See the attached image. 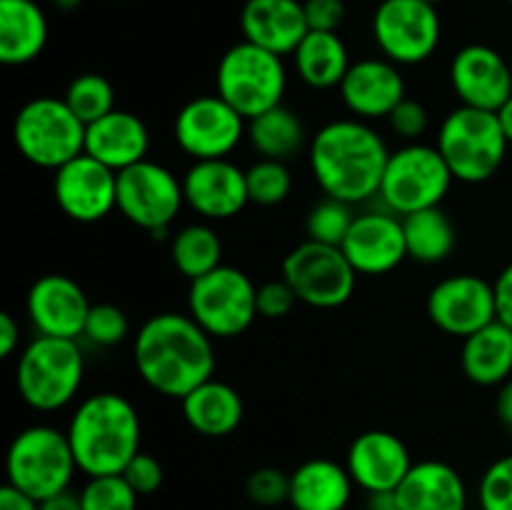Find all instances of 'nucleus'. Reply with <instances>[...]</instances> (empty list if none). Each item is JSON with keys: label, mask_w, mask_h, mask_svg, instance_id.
Instances as JSON below:
<instances>
[{"label": "nucleus", "mask_w": 512, "mask_h": 510, "mask_svg": "<svg viewBox=\"0 0 512 510\" xmlns=\"http://www.w3.org/2000/svg\"><path fill=\"white\" fill-rule=\"evenodd\" d=\"M133 363L150 390L183 400L213 378V338L188 313H158L135 333Z\"/></svg>", "instance_id": "obj_1"}, {"label": "nucleus", "mask_w": 512, "mask_h": 510, "mask_svg": "<svg viewBox=\"0 0 512 510\" xmlns=\"http://www.w3.org/2000/svg\"><path fill=\"white\" fill-rule=\"evenodd\" d=\"M390 150L378 130L358 118L325 123L308 143L315 183L328 198L360 205L378 198Z\"/></svg>", "instance_id": "obj_2"}, {"label": "nucleus", "mask_w": 512, "mask_h": 510, "mask_svg": "<svg viewBox=\"0 0 512 510\" xmlns=\"http://www.w3.org/2000/svg\"><path fill=\"white\" fill-rule=\"evenodd\" d=\"M80 473L88 478L120 475L140 453V415L125 395L103 390L75 408L65 428Z\"/></svg>", "instance_id": "obj_3"}, {"label": "nucleus", "mask_w": 512, "mask_h": 510, "mask_svg": "<svg viewBox=\"0 0 512 510\" xmlns=\"http://www.w3.org/2000/svg\"><path fill=\"white\" fill-rule=\"evenodd\" d=\"M85 378V358L78 340L35 335L18 355L15 388L25 405L55 413L73 403Z\"/></svg>", "instance_id": "obj_4"}, {"label": "nucleus", "mask_w": 512, "mask_h": 510, "mask_svg": "<svg viewBox=\"0 0 512 510\" xmlns=\"http://www.w3.org/2000/svg\"><path fill=\"white\" fill-rule=\"evenodd\" d=\"M435 145L453 178L470 185L493 178L503 168L510 148L498 113L468 105H460L445 115Z\"/></svg>", "instance_id": "obj_5"}, {"label": "nucleus", "mask_w": 512, "mask_h": 510, "mask_svg": "<svg viewBox=\"0 0 512 510\" xmlns=\"http://www.w3.org/2000/svg\"><path fill=\"white\" fill-rule=\"evenodd\" d=\"M215 88L220 98L233 105L245 120H253L265 110L283 105L288 90V68L283 55L240 40L220 58L215 70Z\"/></svg>", "instance_id": "obj_6"}, {"label": "nucleus", "mask_w": 512, "mask_h": 510, "mask_svg": "<svg viewBox=\"0 0 512 510\" xmlns=\"http://www.w3.org/2000/svg\"><path fill=\"white\" fill-rule=\"evenodd\" d=\"M78 463L68 433L55 425H30L20 430L5 455L8 483L35 500H48L70 490Z\"/></svg>", "instance_id": "obj_7"}, {"label": "nucleus", "mask_w": 512, "mask_h": 510, "mask_svg": "<svg viewBox=\"0 0 512 510\" xmlns=\"http://www.w3.org/2000/svg\"><path fill=\"white\" fill-rule=\"evenodd\" d=\"M13 140L28 163L58 170L85 153V123L63 98L40 95L18 110L13 120Z\"/></svg>", "instance_id": "obj_8"}, {"label": "nucleus", "mask_w": 512, "mask_h": 510, "mask_svg": "<svg viewBox=\"0 0 512 510\" xmlns=\"http://www.w3.org/2000/svg\"><path fill=\"white\" fill-rule=\"evenodd\" d=\"M453 173L440 155L438 145L405 143L390 150L378 198L385 210L410 215L425 208H438L453 185Z\"/></svg>", "instance_id": "obj_9"}, {"label": "nucleus", "mask_w": 512, "mask_h": 510, "mask_svg": "<svg viewBox=\"0 0 512 510\" xmlns=\"http://www.w3.org/2000/svg\"><path fill=\"white\" fill-rule=\"evenodd\" d=\"M188 315L210 338H238L258 318V285L235 265L190 280Z\"/></svg>", "instance_id": "obj_10"}, {"label": "nucleus", "mask_w": 512, "mask_h": 510, "mask_svg": "<svg viewBox=\"0 0 512 510\" xmlns=\"http://www.w3.org/2000/svg\"><path fill=\"white\" fill-rule=\"evenodd\" d=\"M283 278L300 303L318 310H333L355 293L358 273L338 245L303 240L283 260Z\"/></svg>", "instance_id": "obj_11"}, {"label": "nucleus", "mask_w": 512, "mask_h": 510, "mask_svg": "<svg viewBox=\"0 0 512 510\" xmlns=\"http://www.w3.org/2000/svg\"><path fill=\"white\" fill-rule=\"evenodd\" d=\"M185 205L183 178L155 160L118 173V210L125 220L163 238Z\"/></svg>", "instance_id": "obj_12"}, {"label": "nucleus", "mask_w": 512, "mask_h": 510, "mask_svg": "<svg viewBox=\"0 0 512 510\" xmlns=\"http://www.w3.org/2000/svg\"><path fill=\"white\" fill-rule=\"evenodd\" d=\"M443 25L428 0H383L373 13V38L395 65H420L438 50Z\"/></svg>", "instance_id": "obj_13"}, {"label": "nucleus", "mask_w": 512, "mask_h": 510, "mask_svg": "<svg viewBox=\"0 0 512 510\" xmlns=\"http://www.w3.org/2000/svg\"><path fill=\"white\" fill-rule=\"evenodd\" d=\"M173 135L193 160H218L228 158L248 138V120L218 93L198 95L178 110Z\"/></svg>", "instance_id": "obj_14"}, {"label": "nucleus", "mask_w": 512, "mask_h": 510, "mask_svg": "<svg viewBox=\"0 0 512 510\" xmlns=\"http://www.w3.org/2000/svg\"><path fill=\"white\" fill-rule=\"evenodd\" d=\"M425 308L435 328L455 338H468L498 320L495 285L473 273L450 275L435 283Z\"/></svg>", "instance_id": "obj_15"}, {"label": "nucleus", "mask_w": 512, "mask_h": 510, "mask_svg": "<svg viewBox=\"0 0 512 510\" xmlns=\"http://www.w3.org/2000/svg\"><path fill=\"white\" fill-rule=\"evenodd\" d=\"M53 195L70 220L98 223L118 210V173L83 153L55 170Z\"/></svg>", "instance_id": "obj_16"}, {"label": "nucleus", "mask_w": 512, "mask_h": 510, "mask_svg": "<svg viewBox=\"0 0 512 510\" xmlns=\"http://www.w3.org/2000/svg\"><path fill=\"white\" fill-rule=\"evenodd\" d=\"M450 85L460 105L498 113L512 95L510 60L490 45H465L450 60Z\"/></svg>", "instance_id": "obj_17"}, {"label": "nucleus", "mask_w": 512, "mask_h": 510, "mask_svg": "<svg viewBox=\"0 0 512 510\" xmlns=\"http://www.w3.org/2000/svg\"><path fill=\"white\" fill-rule=\"evenodd\" d=\"M90 300L70 275L48 273L35 280L25 298V310L35 333L50 338H83Z\"/></svg>", "instance_id": "obj_18"}, {"label": "nucleus", "mask_w": 512, "mask_h": 510, "mask_svg": "<svg viewBox=\"0 0 512 510\" xmlns=\"http://www.w3.org/2000/svg\"><path fill=\"white\" fill-rule=\"evenodd\" d=\"M340 248L358 275L390 273L408 258L403 218L390 210L358 213Z\"/></svg>", "instance_id": "obj_19"}, {"label": "nucleus", "mask_w": 512, "mask_h": 510, "mask_svg": "<svg viewBox=\"0 0 512 510\" xmlns=\"http://www.w3.org/2000/svg\"><path fill=\"white\" fill-rule=\"evenodd\" d=\"M185 205L205 220H230L250 203L245 170L233 160H195L183 175Z\"/></svg>", "instance_id": "obj_20"}, {"label": "nucleus", "mask_w": 512, "mask_h": 510, "mask_svg": "<svg viewBox=\"0 0 512 510\" xmlns=\"http://www.w3.org/2000/svg\"><path fill=\"white\" fill-rule=\"evenodd\" d=\"M345 468L368 495L395 493L413 468L408 445L390 430H365L350 443Z\"/></svg>", "instance_id": "obj_21"}, {"label": "nucleus", "mask_w": 512, "mask_h": 510, "mask_svg": "<svg viewBox=\"0 0 512 510\" xmlns=\"http://www.w3.org/2000/svg\"><path fill=\"white\" fill-rule=\"evenodd\" d=\"M338 90L353 118L365 123L388 118L395 105L408 98L400 65L388 58H363L353 63Z\"/></svg>", "instance_id": "obj_22"}, {"label": "nucleus", "mask_w": 512, "mask_h": 510, "mask_svg": "<svg viewBox=\"0 0 512 510\" xmlns=\"http://www.w3.org/2000/svg\"><path fill=\"white\" fill-rule=\"evenodd\" d=\"M148 150V125L130 110L115 108L95 123L85 125V153L115 173L148 160Z\"/></svg>", "instance_id": "obj_23"}, {"label": "nucleus", "mask_w": 512, "mask_h": 510, "mask_svg": "<svg viewBox=\"0 0 512 510\" xmlns=\"http://www.w3.org/2000/svg\"><path fill=\"white\" fill-rule=\"evenodd\" d=\"M240 30L243 40L285 58L295 53L310 28L300 0H245Z\"/></svg>", "instance_id": "obj_24"}, {"label": "nucleus", "mask_w": 512, "mask_h": 510, "mask_svg": "<svg viewBox=\"0 0 512 510\" xmlns=\"http://www.w3.org/2000/svg\"><path fill=\"white\" fill-rule=\"evenodd\" d=\"M403 510H468L463 475L443 460H420L395 490Z\"/></svg>", "instance_id": "obj_25"}, {"label": "nucleus", "mask_w": 512, "mask_h": 510, "mask_svg": "<svg viewBox=\"0 0 512 510\" xmlns=\"http://www.w3.org/2000/svg\"><path fill=\"white\" fill-rule=\"evenodd\" d=\"M353 478L348 468L330 458H313L290 473L293 510H345L353 498Z\"/></svg>", "instance_id": "obj_26"}, {"label": "nucleus", "mask_w": 512, "mask_h": 510, "mask_svg": "<svg viewBox=\"0 0 512 510\" xmlns=\"http://www.w3.org/2000/svg\"><path fill=\"white\" fill-rule=\"evenodd\" d=\"M48 18L35 0H0V63H33L48 45Z\"/></svg>", "instance_id": "obj_27"}, {"label": "nucleus", "mask_w": 512, "mask_h": 510, "mask_svg": "<svg viewBox=\"0 0 512 510\" xmlns=\"http://www.w3.org/2000/svg\"><path fill=\"white\" fill-rule=\"evenodd\" d=\"M180 410L190 428L205 438H225L243 423L245 405L238 390L223 380H205L180 400Z\"/></svg>", "instance_id": "obj_28"}, {"label": "nucleus", "mask_w": 512, "mask_h": 510, "mask_svg": "<svg viewBox=\"0 0 512 510\" xmlns=\"http://www.w3.org/2000/svg\"><path fill=\"white\" fill-rule=\"evenodd\" d=\"M460 365L470 383L483 388H500L512 378V328L493 320L478 333L463 338Z\"/></svg>", "instance_id": "obj_29"}, {"label": "nucleus", "mask_w": 512, "mask_h": 510, "mask_svg": "<svg viewBox=\"0 0 512 510\" xmlns=\"http://www.w3.org/2000/svg\"><path fill=\"white\" fill-rule=\"evenodd\" d=\"M290 58L300 80L313 90L340 88L345 73L353 65L343 38L338 33H323V30H308L303 43L295 48Z\"/></svg>", "instance_id": "obj_30"}, {"label": "nucleus", "mask_w": 512, "mask_h": 510, "mask_svg": "<svg viewBox=\"0 0 512 510\" xmlns=\"http://www.w3.org/2000/svg\"><path fill=\"white\" fill-rule=\"evenodd\" d=\"M248 140L260 158L288 163L300 153L308 133H305V123L300 120V115L283 103L248 120Z\"/></svg>", "instance_id": "obj_31"}, {"label": "nucleus", "mask_w": 512, "mask_h": 510, "mask_svg": "<svg viewBox=\"0 0 512 510\" xmlns=\"http://www.w3.org/2000/svg\"><path fill=\"white\" fill-rule=\"evenodd\" d=\"M403 230L408 258H413L415 263H443L453 255L455 245H458L453 220L440 205L403 215Z\"/></svg>", "instance_id": "obj_32"}, {"label": "nucleus", "mask_w": 512, "mask_h": 510, "mask_svg": "<svg viewBox=\"0 0 512 510\" xmlns=\"http://www.w3.org/2000/svg\"><path fill=\"white\" fill-rule=\"evenodd\" d=\"M170 258L175 270L188 280L203 278L223 265V240L208 223H190L170 240Z\"/></svg>", "instance_id": "obj_33"}, {"label": "nucleus", "mask_w": 512, "mask_h": 510, "mask_svg": "<svg viewBox=\"0 0 512 510\" xmlns=\"http://www.w3.org/2000/svg\"><path fill=\"white\" fill-rule=\"evenodd\" d=\"M63 100L85 125L95 123L110 110H115V90L110 80L100 73H83L70 80Z\"/></svg>", "instance_id": "obj_34"}, {"label": "nucleus", "mask_w": 512, "mask_h": 510, "mask_svg": "<svg viewBox=\"0 0 512 510\" xmlns=\"http://www.w3.org/2000/svg\"><path fill=\"white\" fill-rule=\"evenodd\" d=\"M245 183H248L250 203L273 208L280 205L293 190V175L283 160L260 158L258 163L245 170Z\"/></svg>", "instance_id": "obj_35"}, {"label": "nucleus", "mask_w": 512, "mask_h": 510, "mask_svg": "<svg viewBox=\"0 0 512 510\" xmlns=\"http://www.w3.org/2000/svg\"><path fill=\"white\" fill-rule=\"evenodd\" d=\"M355 205L343 203V200H335L325 195V200L315 203L310 208L308 220H305V233L308 240L325 245H343L345 235H348L350 225H353Z\"/></svg>", "instance_id": "obj_36"}, {"label": "nucleus", "mask_w": 512, "mask_h": 510, "mask_svg": "<svg viewBox=\"0 0 512 510\" xmlns=\"http://www.w3.org/2000/svg\"><path fill=\"white\" fill-rule=\"evenodd\" d=\"M83 510H138V498L123 475H98L85 480L80 490Z\"/></svg>", "instance_id": "obj_37"}, {"label": "nucleus", "mask_w": 512, "mask_h": 510, "mask_svg": "<svg viewBox=\"0 0 512 510\" xmlns=\"http://www.w3.org/2000/svg\"><path fill=\"white\" fill-rule=\"evenodd\" d=\"M130 333V320L123 308L113 303H93L85 323L83 338L98 348H115Z\"/></svg>", "instance_id": "obj_38"}, {"label": "nucleus", "mask_w": 512, "mask_h": 510, "mask_svg": "<svg viewBox=\"0 0 512 510\" xmlns=\"http://www.w3.org/2000/svg\"><path fill=\"white\" fill-rule=\"evenodd\" d=\"M480 510H512V455L488 465L478 485Z\"/></svg>", "instance_id": "obj_39"}, {"label": "nucleus", "mask_w": 512, "mask_h": 510, "mask_svg": "<svg viewBox=\"0 0 512 510\" xmlns=\"http://www.w3.org/2000/svg\"><path fill=\"white\" fill-rule=\"evenodd\" d=\"M245 493L260 508H275V505L288 503L290 498V475L283 473L280 468H265L253 470L245 480Z\"/></svg>", "instance_id": "obj_40"}, {"label": "nucleus", "mask_w": 512, "mask_h": 510, "mask_svg": "<svg viewBox=\"0 0 512 510\" xmlns=\"http://www.w3.org/2000/svg\"><path fill=\"white\" fill-rule=\"evenodd\" d=\"M388 125L398 138L408 140V143H418L420 135H425L430 125V115L425 110V105L415 98L400 100L393 108V113L388 115Z\"/></svg>", "instance_id": "obj_41"}, {"label": "nucleus", "mask_w": 512, "mask_h": 510, "mask_svg": "<svg viewBox=\"0 0 512 510\" xmlns=\"http://www.w3.org/2000/svg\"><path fill=\"white\" fill-rule=\"evenodd\" d=\"M120 475L128 480V485L140 495V498H143V495L158 493L160 485H163L165 480V470L163 465H160V460L155 458V455L143 453V450L125 465V470Z\"/></svg>", "instance_id": "obj_42"}, {"label": "nucleus", "mask_w": 512, "mask_h": 510, "mask_svg": "<svg viewBox=\"0 0 512 510\" xmlns=\"http://www.w3.org/2000/svg\"><path fill=\"white\" fill-rule=\"evenodd\" d=\"M295 303H298V295L285 278L268 280L258 288V318H285L295 308Z\"/></svg>", "instance_id": "obj_43"}, {"label": "nucleus", "mask_w": 512, "mask_h": 510, "mask_svg": "<svg viewBox=\"0 0 512 510\" xmlns=\"http://www.w3.org/2000/svg\"><path fill=\"white\" fill-rule=\"evenodd\" d=\"M303 10L310 30L338 33L345 20V0H303Z\"/></svg>", "instance_id": "obj_44"}, {"label": "nucleus", "mask_w": 512, "mask_h": 510, "mask_svg": "<svg viewBox=\"0 0 512 510\" xmlns=\"http://www.w3.org/2000/svg\"><path fill=\"white\" fill-rule=\"evenodd\" d=\"M495 303H498V320L512 328V263L503 268V273L495 280Z\"/></svg>", "instance_id": "obj_45"}, {"label": "nucleus", "mask_w": 512, "mask_h": 510, "mask_svg": "<svg viewBox=\"0 0 512 510\" xmlns=\"http://www.w3.org/2000/svg\"><path fill=\"white\" fill-rule=\"evenodd\" d=\"M0 510H40V500L23 493V490H18L15 485L5 483L3 488H0Z\"/></svg>", "instance_id": "obj_46"}, {"label": "nucleus", "mask_w": 512, "mask_h": 510, "mask_svg": "<svg viewBox=\"0 0 512 510\" xmlns=\"http://www.w3.org/2000/svg\"><path fill=\"white\" fill-rule=\"evenodd\" d=\"M20 345V325L10 313H0V358H10Z\"/></svg>", "instance_id": "obj_47"}, {"label": "nucleus", "mask_w": 512, "mask_h": 510, "mask_svg": "<svg viewBox=\"0 0 512 510\" xmlns=\"http://www.w3.org/2000/svg\"><path fill=\"white\" fill-rule=\"evenodd\" d=\"M495 413H498L503 428L508 430V433H512V378L508 383L500 385L498 400H495Z\"/></svg>", "instance_id": "obj_48"}, {"label": "nucleus", "mask_w": 512, "mask_h": 510, "mask_svg": "<svg viewBox=\"0 0 512 510\" xmlns=\"http://www.w3.org/2000/svg\"><path fill=\"white\" fill-rule=\"evenodd\" d=\"M40 510H83L80 505V495L73 490H63V493L53 495L48 500H40Z\"/></svg>", "instance_id": "obj_49"}, {"label": "nucleus", "mask_w": 512, "mask_h": 510, "mask_svg": "<svg viewBox=\"0 0 512 510\" xmlns=\"http://www.w3.org/2000/svg\"><path fill=\"white\" fill-rule=\"evenodd\" d=\"M368 510H403L395 493H375L368 498Z\"/></svg>", "instance_id": "obj_50"}, {"label": "nucleus", "mask_w": 512, "mask_h": 510, "mask_svg": "<svg viewBox=\"0 0 512 510\" xmlns=\"http://www.w3.org/2000/svg\"><path fill=\"white\" fill-rule=\"evenodd\" d=\"M498 118H500V125H503L505 138H508V143L512 145V95L508 98V103L498 110Z\"/></svg>", "instance_id": "obj_51"}, {"label": "nucleus", "mask_w": 512, "mask_h": 510, "mask_svg": "<svg viewBox=\"0 0 512 510\" xmlns=\"http://www.w3.org/2000/svg\"><path fill=\"white\" fill-rule=\"evenodd\" d=\"M53 5L58 10H65V13H70V10H78L80 5H83V0H53Z\"/></svg>", "instance_id": "obj_52"}, {"label": "nucleus", "mask_w": 512, "mask_h": 510, "mask_svg": "<svg viewBox=\"0 0 512 510\" xmlns=\"http://www.w3.org/2000/svg\"><path fill=\"white\" fill-rule=\"evenodd\" d=\"M428 3H433V5H438V3H443V0H428Z\"/></svg>", "instance_id": "obj_53"}, {"label": "nucleus", "mask_w": 512, "mask_h": 510, "mask_svg": "<svg viewBox=\"0 0 512 510\" xmlns=\"http://www.w3.org/2000/svg\"><path fill=\"white\" fill-rule=\"evenodd\" d=\"M510 68H512V58H510Z\"/></svg>", "instance_id": "obj_54"}, {"label": "nucleus", "mask_w": 512, "mask_h": 510, "mask_svg": "<svg viewBox=\"0 0 512 510\" xmlns=\"http://www.w3.org/2000/svg\"><path fill=\"white\" fill-rule=\"evenodd\" d=\"M508 3H510V5H512V0H508Z\"/></svg>", "instance_id": "obj_55"}]
</instances>
